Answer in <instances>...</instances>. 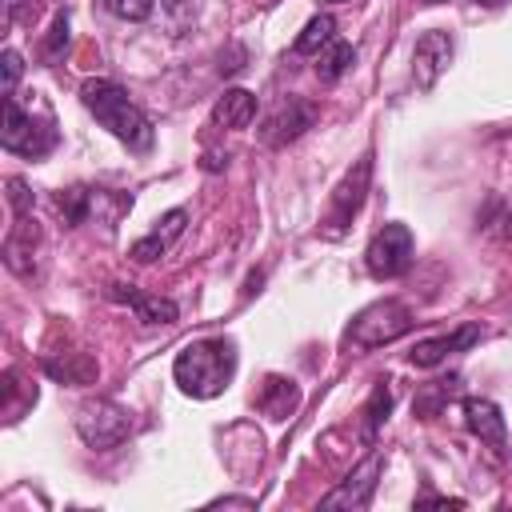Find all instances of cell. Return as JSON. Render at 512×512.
Returning a JSON list of instances; mask_svg holds the SVG:
<instances>
[{
  "mask_svg": "<svg viewBox=\"0 0 512 512\" xmlns=\"http://www.w3.org/2000/svg\"><path fill=\"white\" fill-rule=\"evenodd\" d=\"M172 376H176L180 392H188L196 400L220 396L236 376V340L208 336V340L184 344L176 352V360H172Z\"/></svg>",
  "mask_w": 512,
  "mask_h": 512,
  "instance_id": "cell-1",
  "label": "cell"
},
{
  "mask_svg": "<svg viewBox=\"0 0 512 512\" xmlns=\"http://www.w3.org/2000/svg\"><path fill=\"white\" fill-rule=\"evenodd\" d=\"M80 100L84 108L132 152H148L152 148V120L128 100V92L116 80H84L80 84Z\"/></svg>",
  "mask_w": 512,
  "mask_h": 512,
  "instance_id": "cell-2",
  "label": "cell"
},
{
  "mask_svg": "<svg viewBox=\"0 0 512 512\" xmlns=\"http://www.w3.org/2000/svg\"><path fill=\"white\" fill-rule=\"evenodd\" d=\"M412 324H416V316H412L408 304H400V300H376V304H368V308H360L352 316V324L344 328V344H352L360 352L384 348V344L400 340L404 332H412Z\"/></svg>",
  "mask_w": 512,
  "mask_h": 512,
  "instance_id": "cell-3",
  "label": "cell"
},
{
  "mask_svg": "<svg viewBox=\"0 0 512 512\" xmlns=\"http://www.w3.org/2000/svg\"><path fill=\"white\" fill-rule=\"evenodd\" d=\"M0 144L4 152H16V156H28V160H40L48 156L56 144H60V132L56 124L44 116H32L16 104V96H4V128H0Z\"/></svg>",
  "mask_w": 512,
  "mask_h": 512,
  "instance_id": "cell-4",
  "label": "cell"
},
{
  "mask_svg": "<svg viewBox=\"0 0 512 512\" xmlns=\"http://www.w3.org/2000/svg\"><path fill=\"white\" fill-rule=\"evenodd\" d=\"M416 260V240L408 232V224H384L368 248H364V268L376 276V280H396L412 268Z\"/></svg>",
  "mask_w": 512,
  "mask_h": 512,
  "instance_id": "cell-5",
  "label": "cell"
},
{
  "mask_svg": "<svg viewBox=\"0 0 512 512\" xmlns=\"http://www.w3.org/2000/svg\"><path fill=\"white\" fill-rule=\"evenodd\" d=\"M76 432L88 448H116L132 432V416L116 400H84L76 408Z\"/></svg>",
  "mask_w": 512,
  "mask_h": 512,
  "instance_id": "cell-6",
  "label": "cell"
},
{
  "mask_svg": "<svg viewBox=\"0 0 512 512\" xmlns=\"http://www.w3.org/2000/svg\"><path fill=\"white\" fill-rule=\"evenodd\" d=\"M368 184H372V152H364L348 172L344 180L332 188V208H328V236H344V228L352 224V216L364 208V196H368Z\"/></svg>",
  "mask_w": 512,
  "mask_h": 512,
  "instance_id": "cell-7",
  "label": "cell"
},
{
  "mask_svg": "<svg viewBox=\"0 0 512 512\" xmlns=\"http://www.w3.org/2000/svg\"><path fill=\"white\" fill-rule=\"evenodd\" d=\"M312 120H316V108H312L308 100H300V96H288V100H280V104L264 116L260 140H264L268 148H284V144H292L296 136H304V128H312Z\"/></svg>",
  "mask_w": 512,
  "mask_h": 512,
  "instance_id": "cell-8",
  "label": "cell"
},
{
  "mask_svg": "<svg viewBox=\"0 0 512 512\" xmlns=\"http://www.w3.org/2000/svg\"><path fill=\"white\" fill-rule=\"evenodd\" d=\"M380 468H384V452L376 448V452H368L324 500H320V508H364L368 500H372V492H376V476H380Z\"/></svg>",
  "mask_w": 512,
  "mask_h": 512,
  "instance_id": "cell-9",
  "label": "cell"
},
{
  "mask_svg": "<svg viewBox=\"0 0 512 512\" xmlns=\"http://www.w3.org/2000/svg\"><path fill=\"white\" fill-rule=\"evenodd\" d=\"M452 52H456V44H452L448 32H440V28L424 32V36L416 40V48H412V76H416V88L428 92V88L444 76V68L452 64Z\"/></svg>",
  "mask_w": 512,
  "mask_h": 512,
  "instance_id": "cell-10",
  "label": "cell"
},
{
  "mask_svg": "<svg viewBox=\"0 0 512 512\" xmlns=\"http://www.w3.org/2000/svg\"><path fill=\"white\" fill-rule=\"evenodd\" d=\"M480 336H484V328H480L476 320H468V324H460L456 332H444V336L420 340V344L408 352V360H412L416 368H436V364H444L452 352H464V348H472Z\"/></svg>",
  "mask_w": 512,
  "mask_h": 512,
  "instance_id": "cell-11",
  "label": "cell"
},
{
  "mask_svg": "<svg viewBox=\"0 0 512 512\" xmlns=\"http://www.w3.org/2000/svg\"><path fill=\"white\" fill-rule=\"evenodd\" d=\"M184 228H188V208H172V212H164V216L156 220V228H152L148 236H140V240L128 248V256H132L136 264H152L156 256H164V252L184 236Z\"/></svg>",
  "mask_w": 512,
  "mask_h": 512,
  "instance_id": "cell-12",
  "label": "cell"
},
{
  "mask_svg": "<svg viewBox=\"0 0 512 512\" xmlns=\"http://www.w3.org/2000/svg\"><path fill=\"white\" fill-rule=\"evenodd\" d=\"M464 424H468V432H472L480 444H488V448H496V452L508 448V424H504V416H500V408H496L492 400L468 396V400H464Z\"/></svg>",
  "mask_w": 512,
  "mask_h": 512,
  "instance_id": "cell-13",
  "label": "cell"
},
{
  "mask_svg": "<svg viewBox=\"0 0 512 512\" xmlns=\"http://www.w3.org/2000/svg\"><path fill=\"white\" fill-rule=\"evenodd\" d=\"M108 296L120 300V304H128L140 324H176V316H180L176 300L156 296V292H140V288H132V284H128V288H124V284H112Z\"/></svg>",
  "mask_w": 512,
  "mask_h": 512,
  "instance_id": "cell-14",
  "label": "cell"
},
{
  "mask_svg": "<svg viewBox=\"0 0 512 512\" xmlns=\"http://www.w3.org/2000/svg\"><path fill=\"white\" fill-rule=\"evenodd\" d=\"M256 408L268 420H288L300 408V384L292 376H264V384L256 392Z\"/></svg>",
  "mask_w": 512,
  "mask_h": 512,
  "instance_id": "cell-15",
  "label": "cell"
},
{
  "mask_svg": "<svg viewBox=\"0 0 512 512\" xmlns=\"http://www.w3.org/2000/svg\"><path fill=\"white\" fill-rule=\"evenodd\" d=\"M32 252H36V220H28V212H24V216H16L12 232L4 236V264L16 276H32V260H28Z\"/></svg>",
  "mask_w": 512,
  "mask_h": 512,
  "instance_id": "cell-16",
  "label": "cell"
},
{
  "mask_svg": "<svg viewBox=\"0 0 512 512\" xmlns=\"http://www.w3.org/2000/svg\"><path fill=\"white\" fill-rule=\"evenodd\" d=\"M256 116V96L244 88H228L212 108V128H248Z\"/></svg>",
  "mask_w": 512,
  "mask_h": 512,
  "instance_id": "cell-17",
  "label": "cell"
},
{
  "mask_svg": "<svg viewBox=\"0 0 512 512\" xmlns=\"http://www.w3.org/2000/svg\"><path fill=\"white\" fill-rule=\"evenodd\" d=\"M44 372L60 384H92L100 376V364L88 356V352H68L64 360L60 356H44Z\"/></svg>",
  "mask_w": 512,
  "mask_h": 512,
  "instance_id": "cell-18",
  "label": "cell"
},
{
  "mask_svg": "<svg viewBox=\"0 0 512 512\" xmlns=\"http://www.w3.org/2000/svg\"><path fill=\"white\" fill-rule=\"evenodd\" d=\"M352 64H356V48L344 44V40H332L328 52H316V76H320V84H336Z\"/></svg>",
  "mask_w": 512,
  "mask_h": 512,
  "instance_id": "cell-19",
  "label": "cell"
},
{
  "mask_svg": "<svg viewBox=\"0 0 512 512\" xmlns=\"http://www.w3.org/2000/svg\"><path fill=\"white\" fill-rule=\"evenodd\" d=\"M332 40H336V20H332V16H312V20L304 24V32L296 36L292 52H296V56H312V52L328 48Z\"/></svg>",
  "mask_w": 512,
  "mask_h": 512,
  "instance_id": "cell-20",
  "label": "cell"
},
{
  "mask_svg": "<svg viewBox=\"0 0 512 512\" xmlns=\"http://www.w3.org/2000/svg\"><path fill=\"white\" fill-rule=\"evenodd\" d=\"M456 388H460V376H448V380H432V384H424L420 388V396H416V416H424V420H432L452 396H456Z\"/></svg>",
  "mask_w": 512,
  "mask_h": 512,
  "instance_id": "cell-21",
  "label": "cell"
},
{
  "mask_svg": "<svg viewBox=\"0 0 512 512\" xmlns=\"http://www.w3.org/2000/svg\"><path fill=\"white\" fill-rule=\"evenodd\" d=\"M388 412H392V388H388V380H376V388H372V396L364 404V440H376V432L388 420Z\"/></svg>",
  "mask_w": 512,
  "mask_h": 512,
  "instance_id": "cell-22",
  "label": "cell"
},
{
  "mask_svg": "<svg viewBox=\"0 0 512 512\" xmlns=\"http://www.w3.org/2000/svg\"><path fill=\"white\" fill-rule=\"evenodd\" d=\"M64 48H68V12H56V20H52L44 44H40V52H44L48 64H56V60L64 56Z\"/></svg>",
  "mask_w": 512,
  "mask_h": 512,
  "instance_id": "cell-23",
  "label": "cell"
},
{
  "mask_svg": "<svg viewBox=\"0 0 512 512\" xmlns=\"http://www.w3.org/2000/svg\"><path fill=\"white\" fill-rule=\"evenodd\" d=\"M100 4L120 20H148L156 8V0H100Z\"/></svg>",
  "mask_w": 512,
  "mask_h": 512,
  "instance_id": "cell-24",
  "label": "cell"
},
{
  "mask_svg": "<svg viewBox=\"0 0 512 512\" xmlns=\"http://www.w3.org/2000/svg\"><path fill=\"white\" fill-rule=\"evenodd\" d=\"M0 72H4V80H0V96H12V92H16V80H20V72H24V56H20L16 48H4V56H0Z\"/></svg>",
  "mask_w": 512,
  "mask_h": 512,
  "instance_id": "cell-25",
  "label": "cell"
},
{
  "mask_svg": "<svg viewBox=\"0 0 512 512\" xmlns=\"http://www.w3.org/2000/svg\"><path fill=\"white\" fill-rule=\"evenodd\" d=\"M8 204H12V216H24L28 208H32V192H28V184L24 180H8Z\"/></svg>",
  "mask_w": 512,
  "mask_h": 512,
  "instance_id": "cell-26",
  "label": "cell"
},
{
  "mask_svg": "<svg viewBox=\"0 0 512 512\" xmlns=\"http://www.w3.org/2000/svg\"><path fill=\"white\" fill-rule=\"evenodd\" d=\"M420 504H448V508H460L464 500H448V496H420Z\"/></svg>",
  "mask_w": 512,
  "mask_h": 512,
  "instance_id": "cell-27",
  "label": "cell"
},
{
  "mask_svg": "<svg viewBox=\"0 0 512 512\" xmlns=\"http://www.w3.org/2000/svg\"><path fill=\"white\" fill-rule=\"evenodd\" d=\"M16 4H20V0H4V32L12 28V16H16Z\"/></svg>",
  "mask_w": 512,
  "mask_h": 512,
  "instance_id": "cell-28",
  "label": "cell"
},
{
  "mask_svg": "<svg viewBox=\"0 0 512 512\" xmlns=\"http://www.w3.org/2000/svg\"><path fill=\"white\" fill-rule=\"evenodd\" d=\"M472 4H484V8H500V4H508V0H472Z\"/></svg>",
  "mask_w": 512,
  "mask_h": 512,
  "instance_id": "cell-29",
  "label": "cell"
},
{
  "mask_svg": "<svg viewBox=\"0 0 512 512\" xmlns=\"http://www.w3.org/2000/svg\"><path fill=\"white\" fill-rule=\"evenodd\" d=\"M324 4H344V0H324Z\"/></svg>",
  "mask_w": 512,
  "mask_h": 512,
  "instance_id": "cell-30",
  "label": "cell"
},
{
  "mask_svg": "<svg viewBox=\"0 0 512 512\" xmlns=\"http://www.w3.org/2000/svg\"><path fill=\"white\" fill-rule=\"evenodd\" d=\"M420 4H440V0H420Z\"/></svg>",
  "mask_w": 512,
  "mask_h": 512,
  "instance_id": "cell-31",
  "label": "cell"
}]
</instances>
